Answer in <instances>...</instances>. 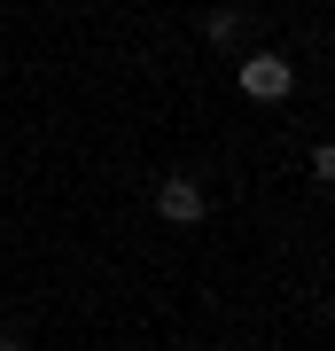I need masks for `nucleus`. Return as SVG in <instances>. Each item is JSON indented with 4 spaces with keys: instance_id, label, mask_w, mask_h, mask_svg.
<instances>
[{
    "instance_id": "nucleus-3",
    "label": "nucleus",
    "mask_w": 335,
    "mask_h": 351,
    "mask_svg": "<svg viewBox=\"0 0 335 351\" xmlns=\"http://www.w3.org/2000/svg\"><path fill=\"white\" fill-rule=\"evenodd\" d=\"M203 39H211V47H234V39H242V16L234 8H211V16H203Z\"/></svg>"
},
{
    "instance_id": "nucleus-4",
    "label": "nucleus",
    "mask_w": 335,
    "mask_h": 351,
    "mask_svg": "<svg viewBox=\"0 0 335 351\" xmlns=\"http://www.w3.org/2000/svg\"><path fill=\"white\" fill-rule=\"evenodd\" d=\"M312 180H320V188H335V141H320V149H312Z\"/></svg>"
},
{
    "instance_id": "nucleus-2",
    "label": "nucleus",
    "mask_w": 335,
    "mask_h": 351,
    "mask_svg": "<svg viewBox=\"0 0 335 351\" xmlns=\"http://www.w3.org/2000/svg\"><path fill=\"white\" fill-rule=\"evenodd\" d=\"M156 211L172 219V226H195V219H203V180L172 172V180H164V188H156Z\"/></svg>"
},
{
    "instance_id": "nucleus-5",
    "label": "nucleus",
    "mask_w": 335,
    "mask_h": 351,
    "mask_svg": "<svg viewBox=\"0 0 335 351\" xmlns=\"http://www.w3.org/2000/svg\"><path fill=\"white\" fill-rule=\"evenodd\" d=\"M0 351H24V343H16V336H0Z\"/></svg>"
},
{
    "instance_id": "nucleus-1",
    "label": "nucleus",
    "mask_w": 335,
    "mask_h": 351,
    "mask_svg": "<svg viewBox=\"0 0 335 351\" xmlns=\"http://www.w3.org/2000/svg\"><path fill=\"white\" fill-rule=\"evenodd\" d=\"M234 86H242L249 101H288L297 63H288V55H242V63H234Z\"/></svg>"
}]
</instances>
